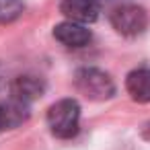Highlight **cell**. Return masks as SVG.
<instances>
[{
	"mask_svg": "<svg viewBox=\"0 0 150 150\" xmlns=\"http://www.w3.org/2000/svg\"><path fill=\"white\" fill-rule=\"evenodd\" d=\"M54 37H56L60 43L68 45V47H84V45L93 39L91 31H88L84 25L72 23V21H64V23L56 25Z\"/></svg>",
	"mask_w": 150,
	"mask_h": 150,
	"instance_id": "obj_5",
	"label": "cell"
},
{
	"mask_svg": "<svg viewBox=\"0 0 150 150\" xmlns=\"http://www.w3.org/2000/svg\"><path fill=\"white\" fill-rule=\"evenodd\" d=\"M25 11L23 0H0V23H13Z\"/></svg>",
	"mask_w": 150,
	"mask_h": 150,
	"instance_id": "obj_9",
	"label": "cell"
},
{
	"mask_svg": "<svg viewBox=\"0 0 150 150\" xmlns=\"http://www.w3.org/2000/svg\"><path fill=\"white\" fill-rule=\"evenodd\" d=\"M111 25L117 33L125 37L140 35L148 25V15L142 6L136 4H121L111 13Z\"/></svg>",
	"mask_w": 150,
	"mask_h": 150,
	"instance_id": "obj_3",
	"label": "cell"
},
{
	"mask_svg": "<svg viewBox=\"0 0 150 150\" xmlns=\"http://www.w3.org/2000/svg\"><path fill=\"white\" fill-rule=\"evenodd\" d=\"M125 88L129 97L138 103H150V70L148 68H138L127 74L125 78Z\"/></svg>",
	"mask_w": 150,
	"mask_h": 150,
	"instance_id": "obj_7",
	"label": "cell"
},
{
	"mask_svg": "<svg viewBox=\"0 0 150 150\" xmlns=\"http://www.w3.org/2000/svg\"><path fill=\"white\" fill-rule=\"evenodd\" d=\"M80 105L74 99H62L47 111V125L56 138H72L78 134Z\"/></svg>",
	"mask_w": 150,
	"mask_h": 150,
	"instance_id": "obj_1",
	"label": "cell"
},
{
	"mask_svg": "<svg viewBox=\"0 0 150 150\" xmlns=\"http://www.w3.org/2000/svg\"><path fill=\"white\" fill-rule=\"evenodd\" d=\"M74 82L76 88L93 101H105L115 95L113 78L99 68H80L74 76Z\"/></svg>",
	"mask_w": 150,
	"mask_h": 150,
	"instance_id": "obj_2",
	"label": "cell"
},
{
	"mask_svg": "<svg viewBox=\"0 0 150 150\" xmlns=\"http://www.w3.org/2000/svg\"><path fill=\"white\" fill-rule=\"evenodd\" d=\"M62 15L72 23H95L99 17V2L97 0H62L60 4Z\"/></svg>",
	"mask_w": 150,
	"mask_h": 150,
	"instance_id": "obj_4",
	"label": "cell"
},
{
	"mask_svg": "<svg viewBox=\"0 0 150 150\" xmlns=\"http://www.w3.org/2000/svg\"><path fill=\"white\" fill-rule=\"evenodd\" d=\"M142 138L150 142V123H146V125H144V129H142Z\"/></svg>",
	"mask_w": 150,
	"mask_h": 150,
	"instance_id": "obj_10",
	"label": "cell"
},
{
	"mask_svg": "<svg viewBox=\"0 0 150 150\" xmlns=\"http://www.w3.org/2000/svg\"><path fill=\"white\" fill-rule=\"evenodd\" d=\"M43 91H45L43 80L37 78V76H29V74L15 78V82H13V86H11L13 99L19 101V103H23V105H27V103L39 99V97L43 95Z\"/></svg>",
	"mask_w": 150,
	"mask_h": 150,
	"instance_id": "obj_6",
	"label": "cell"
},
{
	"mask_svg": "<svg viewBox=\"0 0 150 150\" xmlns=\"http://www.w3.org/2000/svg\"><path fill=\"white\" fill-rule=\"evenodd\" d=\"M27 115H29L27 105H23L15 99L8 101V103H0V132L21 125L27 119Z\"/></svg>",
	"mask_w": 150,
	"mask_h": 150,
	"instance_id": "obj_8",
	"label": "cell"
}]
</instances>
